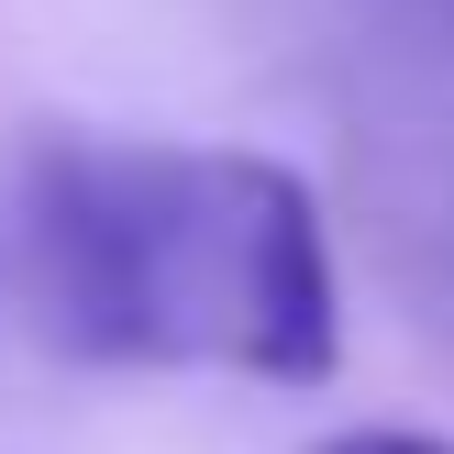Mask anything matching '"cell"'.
I'll return each instance as SVG.
<instances>
[{
  "label": "cell",
  "mask_w": 454,
  "mask_h": 454,
  "mask_svg": "<svg viewBox=\"0 0 454 454\" xmlns=\"http://www.w3.org/2000/svg\"><path fill=\"white\" fill-rule=\"evenodd\" d=\"M433 22H443V34H454V0H433Z\"/></svg>",
  "instance_id": "cell-3"
},
{
  "label": "cell",
  "mask_w": 454,
  "mask_h": 454,
  "mask_svg": "<svg viewBox=\"0 0 454 454\" xmlns=\"http://www.w3.org/2000/svg\"><path fill=\"white\" fill-rule=\"evenodd\" d=\"M322 454H454L433 433H344V443H322Z\"/></svg>",
  "instance_id": "cell-2"
},
{
  "label": "cell",
  "mask_w": 454,
  "mask_h": 454,
  "mask_svg": "<svg viewBox=\"0 0 454 454\" xmlns=\"http://www.w3.org/2000/svg\"><path fill=\"white\" fill-rule=\"evenodd\" d=\"M34 244L67 344L133 366H244L322 388L333 255L322 211L266 155H167V145H56L34 167Z\"/></svg>",
  "instance_id": "cell-1"
}]
</instances>
